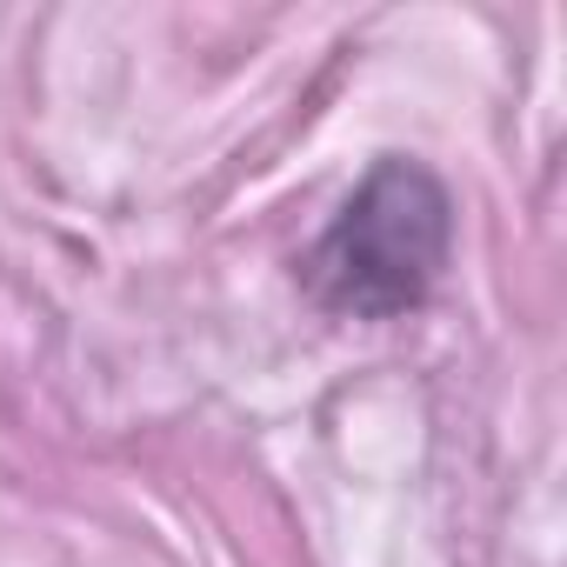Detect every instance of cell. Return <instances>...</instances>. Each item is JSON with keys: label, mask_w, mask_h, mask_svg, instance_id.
I'll return each mask as SVG.
<instances>
[{"label": "cell", "mask_w": 567, "mask_h": 567, "mask_svg": "<svg viewBox=\"0 0 567 567\" xmlns=\"http://www.w3.org/2000/svg\"><path fill=\"white\" fill-rule=\"evenodd\" d=\"M447 260V194L414 161H381L321 234L308 280L334 315L388 321L427 301Z\"/></svg>", "instance_id": "obj_1"}]
</instances>
